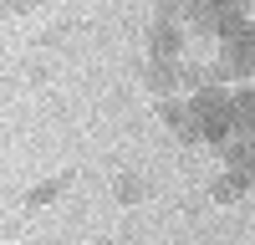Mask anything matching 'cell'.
I'll return each instance as SVG.
<instances>
[{
	"instance_id": "6da1fadb",
	"label": "cell",
	"mask_w": 255,
	"mask_h": 245,
	"mask_svg": "<svg viewBox=\"0 0 255 245\" xmlns=\"http://www.w3.org/2000/svg\"><path fill=\"white\" fill-rule=\"evenodd\" d=\"M158 118H163V128L174 133V138H184V143H199L204 138V122H199V113L189 108V102L174 92V97H158Z\"/></svg>"
},
{
	"instance_id": "7a4b0ae2",
	"label": "cell",
	"mask_w": 255,
	"mask_h": 245,
	"mask_svg": "<svg viewBox=\"0 0 255 245\" xmlns=\"http://www.w3.org/2000/svg\"><path fill=\"white\" fill-rule=\"evenodd\" d=\"M235 10H245V0H189L184 20H189V26H199V31H209V36H220V20L235 15Z\"/></svg>"
},
{
	"instance_id": "3957f363",
	"label": "cell",
	"mask_w": 255,
	"mask_h": 245,
	"mask_svg": "<svg viewBox=\"0 0 255 245\" xmlns=\"http://www.w3.org/2000/svg\"><path fill=\"white\" fill-rule=\"evenodd\" d=\"M143 87L153 92V97H174V92H184V87H179V61L148 56V61H143Z\"/></svg>"
},
{
	"instance_id": "277c9868",
	"label": "cell",
	"mask_w": 255,
	"mask_h": 245,
	"mask_svg": "<svg viewBox=\"0 0 255 245\" xmlns=\"http://www.w3.org/2000/svg\"><path fill=\"white\" fill-rule=\"evenodd\" d=\"M148 56L179 61L184 56V20H158V26L148 31Z\"/></svg>"
},
{
	"instance_id": "5b68a950",
	"label": "cell",
	"mask_w": 255,
	"mask_h": 245,
	"mask_svg": "<svg viewBox=\"0 0 255 245\" xmlns=\"http://www.w3.org/2000/svg\"><path fill=\"white\" fill-rule=\"evenodd\" d=\"M189 108L199 118H215V113H235V92H225V82H204V87L189 97Z\"/></svg>"
},
{
	"instance_id": "8992f818",
	"label": "cell",
	"mask_w": 255,
	"mask_h": 245,
	"mask_svg": "<svg viewBox=\"0 0 255 245\" xmlns=\"http://www.w3.org/2000/svg\"><path fill=\"white\" fill-rule=\"evenodd\" d=\"M225 169H235L245 184H255V138H235L225 148Z\"/></svg>"
},
{
	"instance_id": "52a82bcc",
	"label": "cell",
	"mask_w": 255,
	"mask_h": 245,
	"mask_svg": "<svg viewBox=\"0 0 255 245\" xmlns=\"http://www.w3.org/2000/svg\"><path fill=\"white\" fill-rule=\"evenodd\" d=\"M204 122V143H215V148L225 153L230 143L240 138V128H235V113H215V118H199Z\"/></svg>"
},
{
	"instance_id": "ba28073f",
	"label": "cell",
	"mask_w": 255,
	"mask_h": 245,
	"mask_svg": "<svg viewBox=\"0 0 255 245\" xmlns=\"http://www.w3.org/2000/svg\"><path fill=\"white\" fill-rule=\"evenodd\" d=\"M113 194H118V204H143L148 199V179L143 174H118L113 179Z\"/></svg>"
},
{
	"instance_id": "9c48e42d",
	"label": "cell",
	"mask_w": 255,
	"mask_h": 245,
	"mask_svg": "<svg viewBox=\"0 0 255 245\" xmlns=\"http://www.w3.org/2000/svg\"><path fill=\"white\" fill-rule=\"evenodd\" d=\"M67 184H72L67 174H61V179H41L36 189H26V210H46V204H51L61 189H67Z\"/></svg>"
},
{
	"instance_id": "30bf717a",
	"label": "cell",
	"mask_w": 255,
	"mask_h": 245,
	"mask_svg": "<svg viewBox=\"0 0 255 245\" xmlns=\"http://www.w3.org/2000/svg\"><path fill=\"white\" fill-rule=\"evenodd\" d=\"M240 189H245V179H240L235 169H225V174H220L215 184H209V194H215L220 204H235V199H240Z\"/></svg>"
},
{
	"instance_id": "8fae6325",
	"label": "cell",
	"mask_w": 255,
	"mask_h": 245,
	"mask_svg": "<svg viewBox=\"0 0 255 245\" xmlns=\"http://www.w3.org/2000/svg\"><path fill=\"white\" fill-rule=\"evenodd\" d=\"M204 82H209V72H204V67H189V61H179V87H189V92H199Z\"/></svg>"
},
{
	"instance_id": "7c38bea8",
	"label": "cell",
	"mask_w": 255,
	"mask_h": 245,
	"mask_svg": "<svg viewBox=\"0 0 255 245\" xmlns=\"http://www.w3.org/2000/svg\"><path fill=\"white\" fill-rule=\"evenodd\" d=\"M153 10H158V20H184L189 0H153Z\"/></svg>"
},
{
	"instance_id": "4fadbf2b",
	"label": "cell",
	"mask_w": 255,
	"mask_h": 245,
	"mask_svg": "<svg viewBox=\"0 0 255 245\" xmlns=\"http://www.w3.org/2000/svg\"><path fill=\"white\" fill-rule=\"evenodd\" d=\"M41 5V0H0V15H5V10H36Z\"/></svg>"
},
{
	"instance_id": "5bb4252c",
	"label": "cell",
	"mask_w": 255,
	"mask_h": 245,
	"mask_svg": "<svg viewBox=\"0 0 255 245\" xmlns=\"http://www.w3.org/2000/svg\"><path fill=\"white\" fill-rule=\"evenodd\" d=\"M245 41H250V46H255V20H245Z\"/></svg>"
},
{
	"instance_id": "9a60e30c",
	"label": "cell",
	"mask_w": 255,
	"mask_h": 245,
	"mask_svg": "<svg viewBox=\"0 0 255 245\" xmlns=\"http://www.w3.org/2000/svg\"><path fill=\"white\" fill-rule=\"evenodd\" d=\"M92 245H123V240H92Z\"/></svg>"
}]
</instances>
